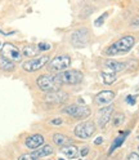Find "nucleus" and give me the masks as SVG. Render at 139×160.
Returning a JSON list of instances; mask_svg holds the SVG:
<instances>
[{
  "mask_svg": "<svg viewBox=\"0 0 139 160\" xmlns=\"http://www.w3.org/2000/svg\"><path fill=\"white\" fill-rule=\"evenodd\" d=\"M135 44V38L132 35H126L121 39H118L112 45L108 47L103 52L106 56H117V54H125L127 53Z\"/></svg>",
  "mask_w": 139,
  "mask_h": 160,
  "instance_id": "nucleus-1",
  "label": "nucleus"
},
{
  "mask_svg": "<svg viewBox=\"0 0 139 160\" xmlns=\"http://www.w3.org/2000/svg\"><path fill=\"white\" fill-rule=\"evenodd\" d=\"M36 83H37V87L46 93L58 91L62 84L57 75H41L36 80Z\"/></svg>",
  "mask_w": 139,
  "mask_h": 160,
  "instance_id": "nucleus-2",
  "label": "nucleus"
},
{
  "mask_svg": "<svg viewBox=\"0 0 139 160\" xmlns=\"http://www.w3.org/2000/svg\"><path fill=\"white\" fill-rule=\"evenodd\" d=\"M62 112L71 116L74 119H85L90 115V108L88 106H83V105H70V106H66L65 108H62Z\"/></svg>",
  "mask_w": 139,
  "mask_h": 160,
  "instance_id": "nucleus-3",
  "label": "nucleus"
},
{
  "mask_svg": "<svg viewBox=\"0 0 139 160\" xmlns=\"http://www.w3.org/2000/svg\"><path fill=\"white\" fill-rule=\"evenodd\" d=\"M0 52H2V57H4L5 59H8V61L21 62V59H22V52H19V49L11 43L3 44Z\"/></svg>",
  "mask_w": 139,
  "mask_h": 160,
  "instance_id": "nucleus-4",
  "label": "nucleus"
},
{
  "mask_svg": "<svg viewBox=\"0 0 139 160\" xmlns=\"http://www.w3.org/2000/svg\"><path fill=\"white\" fill-rule=\"evenodd\" d=\"M57 76L62 84L75 85L83 80V74L80 71H76V70H63V72H59Z\"/></svg>",
  "mask_w": 139,
  "mask_h": 160,
  "instance_id": "nucleus-5",
  "label": "nucleus"
},
{
  "mask_svg": "<svg viewBox=\"0 0 139 160\" xmlns=\"http://www.w3.org/2000/svg\"><path fill=\"white\" fill-rule=\"evenodd\" d=\"M95 132V124L92 122H84L81 124H77L75 128V136L81 139L90 138Z\"/></svg>",
  "mask_w": 139,
  "mask_h": 160,
  "instance_id": "nucleus-6",
  "label": "nucleus"
},
{
  "mask_svg": "<svg viewBox=\"0 0 139 160\" xmlns=\"http://www.w3.org/2000/svg\"><path fill=\"white\" fill-rule=\"evenodd\" d=\"M88 42H89V35L86 28L75 30L71 35V43L75 48H84L88 45Z\"/></svg>",
  "mask_w": 139,
  "mask_h": 160,
  "instance_id": "nucleus-7",
  "label": "nucleus"
},
{
  "mask_svg": "<svg viewBox=\"0 0 139 160\" xmlns=\"http://www.w3.org/2000/svg\"><path fill=\"white\" fill-rule=\"evenodd\" d=\"M48 62H49V57L48 56H43V57L34 58V59H30V61L23 62L22 63V68L27 72H34V71L40 70L41 67H44Z\"/></svg>",
  "mask_w": 139,
  "mask_h": 160,
  "instance_id": "nucleus-8",
  "label": "nucleus"
},
{
  "mask_svg": "<svg viewBox=\"0 0 139 160\" xmlns=\"http://www.w3.org/2000/svg\"><path fill=\"white\" fill-rule=\"evenodd\" d=\"M71 65V58L68 56H57L49 62V68L53 71H63Z\"/></svg>",
  "mask_w": 139,
  "mask_h": 160,
  "instance_id": "nucleus-9",
  "label": "nucleus"
},
{
  "mask_svg": "<svg viewBox=\"0 0 139 160\" xmlns=\"http://www.w3.org/2000/svg\"><path fill=\"white\" fill-rule=\"evenodd\" d=\"M115 96H116V93L112 91H102L95 96L94 99L98 106H106V105H110L113 101Z\"/></svg>",
  "mask_w": 139,
  "mask_h": 160,
  "instance_id": "nucleus-10",
  "label": "nucleus"
},
{
  "mask_svg": "<svg viewBox=\"0 0 139 160\" xmlns=\"http://www.w3.org/2000/svg\"><path fill=\"white\" fill-rule=\"evenodd\" d=\"M112 112H113V107L111 105L99 110V112H98V123L102 128L106 127V124L110 122V119L112 116Z\"/></svg>",
  "mask_w": 139,
  "mask_h": 160,
  "instance_id": "nucleus-11",
  "label": "nucleus"
},
{
  "mask_svg": "<svg viewBox=\"0 0 139 160\" xmlns=\"http://www.w3.org/2000/svg\"><path fill=\"white\" fill-rule=\"evenodd\" d=\"M25 145L30 150H36L44 145V137L41 134H32V136L26 138Z\"/></svg>",
  "mask_w": 139,
  "mask_h": 160,
  "instance_id": "nucleus-12",
  "label": "nucleus"
},
{
  "mask_svg": "<svg viewBox=\"0 0 139 160\" xmlns=\"http://www.w3.org/2000/svg\"><path fill=\"white\" fill-rule=\"evenodd\" d=\"M44 99L48 103H61L67 99V94L58 89V91H54V92H48Z\"/></svg>",
  "mask_w": 139,
  "mask_h": 160,
  "instance_id": "nucleus-13",
  "label": "nucleus"
},
{
  "mask_svg": "<svg viewBox=\"0 0 139 160\" xmlns=\"http://www.w3.org/2000/svg\"><path fill=\"white\" fill-rule=\"evenodd\" d=\"M61 152L66 156V158H68V159H75V158H77L79 156V150H77V147L76 146H74V145H67V146H63L62 148H61Z\"/></svg>",
  "mask_w": 139,
  "mask_h": 160,
  "instance_id": "nucleus-14",
  "label": "nucleus"
},
{
  "mask_svg": "<svg viewBox=\"0 0 139 160\" xmlns=\"http://www.w3.org/2000/svg\"><path fill=\"white\" fill-rule=\"evenodd\" d=\"M104 65L110 68L111 71H113V72H120V71H122V70L125 68V63L124 62L113 61V59H108V61H106Z\"/></svg>",
  "mask_w": 139,
  "mask_h": 160,
  "instance_id": "nucleus-15",
  "label": "nucleus"
},
{
  "mask_svg": "<svg viewBox=\"0 0 139 160\" xmlns=\"http://www.w3.org/2000/svg\"><path fill=\"white\" fill-rule=\"evenodd\" d=\"M32 154L40 159V158H44V156H48V155H52L53 154V147L50 145H44L43 147L36 148V151H34Z\"/></svg>",
  "mask_w": 139,
  "mask_h": 160,
  "instance_id": "nucleus-16",
  "label": "nucleus"
},
{
  "mask_svg": "<svg viewBox=\"0 0 139 160\" xmlns=\"http://www.w3.org/2000/svg\"><path fill=\"white\" fill-rule=\"evenodd\" d=\"M53 142L58 146H67L68 143H71V138H68L67 136L62 133H54L53 134Z\"/></svg>",
  "mask_w": 139,
  "mask_h": 160,
  "instance_id": "nucleus-17",
  "label": "nucleus"
},
{
  "mask_svg": "<svg viewBox=\"0 0 139 160\" xmlns=\"http://www.w3.org/2000/svg\"><path fill=\"white\" fill-rule=\"evenodd\" d=\"M39 52H40L39 47L34 45V44H28L22 49V54L26 57H36L39 54Z\"/></svg>",
  "mask_w": 139,
  "mask_h": 160,
  "instance_id": "nucleus-18",
  "label": "nucleus"
},
{
  "mask_svg": "<svg viewBox=\"0 0 139 160\" xmlns=\"http://www.w3.org/2000/svg\"><path fill=\"white\" fill-rule=\"evenodd\" d=\"M102 79H103V84H106V85H111V84H113V82H116L117 75H116V72H113V71H110V72H102Z\"/></svg>",
  "mask_w": 139,
  "mask_h": 160,
  "instance_id": "nucleus-19",
  "label": "nucleus"
},
{
  "mask_svg": "<svg viewBox=\"0 0 139 160\" xmlns=\"http://www.w3.org/2000/svg\"><path fill=\"white\" fill-rule=\"evenodd\" d=\"M127 133L129 132H125V133H121V136H118L115 141H113V143H112V146H111V148H110V154H112L115 150L117 148V147H120L122 143H124V141H125V138L127 137Z\"/></svg>",
  "mask_w": 139,
  "mask_h": 160,
  "instance_id": "nucleus-20",
  "label": "nucleus"
},
{
  "mask_svg": "<svg viewBox=\"0 0 139 160\" xmlns=\"http://www.w3.org/2000/svg\"><path fill=\"white\" fill-rule=\"evenodd\" d=\"M0 68L5 70V71H12V70H14V62L8 61L4 57H2L0 58Z\"/></svg>",
  "mask_w": 139,
  "mask_h": 160,
  "instance_id": "nucleus-21",
  "label": "nucleus"
},
{
  "mask_svg": "<svg viewBox=\"0 0 139 160\" xmlns=\"http://www.w3.org/2000/svg\"><path fill=\"white\" fill-rule=\"evenodd\" d=\"M124 119H125L124 114H115V115H113L112 123H113L115 127H118V125H121V124L124 123Z\"/></svg>",
  "mask_w": 139,
  "mask_h": 160,
  "instance_id": "nucleus-22",
  "label": "nucleus"
},
{
  "mask_svg": "<svg viewBox=\"0 0 139 160\" xmlns=\"http://www.w3.org/2000/svg\"><path fill=\"white\" fill-rule=\"evenodd\" d=\"M18 160H39V158L35 156L34 154H23L18 158Z\"/></svg>",
  "mask_w": 139,
  "mask_h": 160,
  "instance_id": "nucleus-23",
  "label": "nucleus"
},
{
  "mask_svg": "<svg viewBox=\"0 0 139 160\" xmlns=\"http://www.w3.org/2000/svg\"><path fill=\"white\" fill-rule=\"evenodd\" d=\"M106 17H107V13L102 14V16H101V17H99V18L97 19V21L94 22V25H95V26H102V23H103V19H104Z\"/></svg>",
  "mask_w": 139,
  "mask_h": 160,
  "instance_id": "nucleus-24",
  "label": "nucleus"
},
{
  "mask_svg": "<svg viewBox=\"0 0 139 160\" xmlns=\"http://www.w3.org/2000/svg\"><path fill=\"white\" fill-rule=\"evenodd\" d=\"M39 47V49H40V52H43V51H48V49H50V45L49 44H45V43H40L37 45Z\"/></svg>",
  "mask_w": 139,
  "mask_h": 160,
  "instance_id": "nucleus-25",
  "label": "nucleus"
},
{
  "mask_svg": "<svg viewBox=\"0 0 139 160\" xmlns=\"http://www.w3.org/2000/svg\"><path fill=\"white\" fill-rule=\"evenodd\" d=\"M126 103H129V105H135V96H127V97H126Z\"/></svg>",
  "mask_w": 139,
  "mask_h": 160,
  "instance_id": "nucleus-26",
  "label": "nucleus"
},
{
  "mask_svg": "<svg viewBox=\"0 0 139 160\" xmlns=\"http://www.w3.org/2000/svg\"><path fill=\"white\" fill-rule=\"evenodd\" d=\"M62 124V119H53L50 120V125H61Z\"/></svg>",
  "mask_w": 139,
  "mask_h": 160,
  "instance_id": "nucleus-27",
  "label": "nucleus"
},
{
  "mask_svg": "<svg viewBox=\"0 0 139 160\" xmlns=\"http://www.w3.org/2000/svg\"><path fill=\"white\" fill-rule=\"evenodd\" d=\"M127 160H139V155L137 152H132L127 156Z\"/></svg>",
  "mask_w": 139,
  "mask_h": 160,
  "instance_id": "nucleus-28",
  "label": "nucleus"
},
{
  "mask_svg": "<svg viewBox=\"0 0 139 160\" xmlns=\"http://www.w3.org/2000/svg\"><path fill=\"white\" fill-rule=\"evenodd\" d=\"M88 154H89V148H88V147H84L81 151H80V155H81V156H86Z\"/></svg>",
  "mask_w": 139,
  "mask_h": 160,
  "instance_id": "nucleus-29",
  "label": "nucleus"
},
{
  "mask_svg": "<svg viewBox=\"0 0 139 160\" xmlns=\"http://www.w3.org/2000/svg\"><path fill=\"white\" fill-rule=\"evenodd\" d=\"M102 141H103L102 137H98V138L95 139V141H94V143H95V145H99V143H102Z\"/></svg>",
  "mask_w": 139,
  "mask_h": 160,
  "instance_id": "nucleus-30",
  "label": "nucleus"
},
{
  "mask_svg": "<svg viewBox=\"0 0 139 160\" xmlns=\"http://www.w3.org/2000/svg\"><path fill=\"white\" fill-rule=\"evenodd\" d=\"M133 25H139V18L135 19V22H133Z\"/></svg>",
  "mask_w": 139,
  "mask_h": 160,
  "instance_id": "nucleus-31",
  "label": "nucleus"
},
{
  "mask_svg": "<svg viewBox=\"0 0 139 160\" xmlns=\"http://www.w3.org/2000/svg\"><path fill=\"white\" fill-rule=\"evenodd\" d=\"M59 160H65V159H59Z\"/></svg>",
  "mask_w": 139,
  "mask_h": 160,
  "instance_id": "nucleus-32",
  "label": "nucleus"
},
{
  "mask_svg": "<svg viewBox=\"0 0 139 160\" xmlns=\"http://www.w3.org/2000/svg\"><path fill=\"white\" fill-rule=\"evenodd\" d=\"M138 151H139V146H138Z\"/></svg>",
  "mask_w": 139,
  "mask_h": 160,
  "instance_id": "nucleus-33",
  "label": "nucleus"
},
{
  "mask_svg": "<svg viewBox=\"0 0 139 160\" xmlns=\"http://www.w3.org/2000/svg\"><path fill=\"white\" fill-rule=\"evenodd\" d=\"M138 139H139V137H138Z\"/></svg>",
  "mask_w": 139,
  "mask_h": 160,
  "instance_id": "nucleus-34",
  "label": "nucleus"
}]
</instances>
